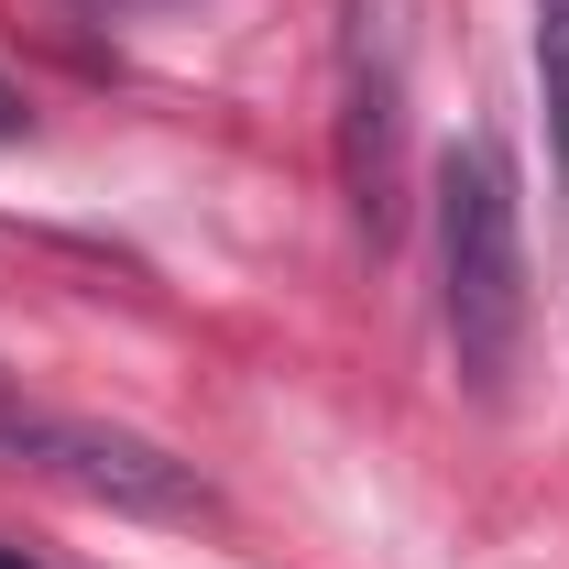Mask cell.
Listing matches in <instances>:
<instances>
[{
  "label": "cell",
  "instance_id": "6da1fadb",
  "mask_svg": "<svg viewBox=\"0 0 569 569\" xmlns=\"http://www.w3.org/2000/svg\"><path fill=\"white\" fill-rule=\"evenodd\" d=\"M438 318H449L460 383L503 406L526 361V198L493 132H471L438 164Z\"/></svg>",
  "mask_w": 569,
  "mask_h": 569
},
{
  "label": "cell",
  "instance_id": "7a4b0ae2",
  "mask_svg": "<svg viewBox=\"0 0 569 569\" xmlns=\"http://www.w3.org/2000/svg\"><path fill=\"white\" fill-rule=\"evenodd\" d=\"M0 449H22L33 471H56L99 503H132V515H198V471L164 460L153 438H121V427H88V417H0Z\"/></svg>",
  "mask_w": 569,
  "mask_h": 569
},
{
  "label": "cell",
  "instance_id": "3957f363",
  "mask_svg": "<svg viewBox=\"0 0 569 569\" xmlns=\"http://www.w3.org/2000/svg\"><path fill=\"white\" fill-rule=\"evenodd\" d=\"M537 99H548V153L569 176V0H537Z\"/></svg>",
  "mask_w": 569,
  "mask_h": 569
},
{
  "label": "cell",
  "instance_id": "277c9868",
  "mask_svg": "<svg viewBox=\"0 0 569 569\" xmlns=\"http://www.w3.org/2000/svg\"><path fill=\"white\" fill-rule=\"evenodd\" d=\"M0 569H33V559H22V548H0Z\"/></svg>",
  "mask_w": 569,
  "mask_h": 569
}]
</instances>
